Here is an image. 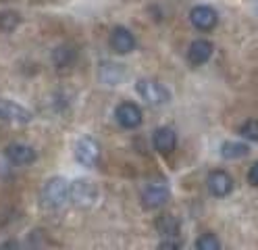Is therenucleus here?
Listing matches in <instances>:
<instances>
[{
    "label": "nucleus",
    "mask_w": 258,
    "mask_h": 250,
    "mask_svg": "<svg viewBox=\"0 0 258 250\" xmlns=\"http://www.w3.org/2000/svg\"><path fill=\"white\" fill-rule=\"evenodd\" d=\"M108 44L117 55H127V53H132V50L136 48V38L127 27H115L110 31Z\"/></svg>",
    "instance_id": "nucleus-10"
},
{
    "label": "nucleus",
    "mask_w": 258,
    "mask_h": 250,
    "mask_svg": "<svg viewBox=\"0 0 258 250\" xmlns=\"http://www.w3.org/2000/svg\"><path fill=\"white\" fill-rule=\"evenodd\" d=\"M5 155L13 165H31L38 159L36 150L27 144H11L5 148Z\"/></svg>",
    "instance_id": "nucleus-12"
},
{
    "label": "nucleus",
    "mask_w": 258,
    "mask_h": 250,
    "mask_svg": "<svg viewBox=\"0 0 258 250\" xmlns=\"http://www.w3.org/2000/svg\"><path fill=\"white\" fill-rule=\"evenodd\" d=\"M196 248L198 250H219L221 242L215 233H202V236L196 240Z\"/></svg>",
    "instance_id": "nucleus-19"
},
{
    "label": "nucleus",
    "mask_w": 258,
    "mask_h": 250,
    "mask_svg": "<svg viewBox=\"0 0 258 250\" xmlns=\"http://www.w3.org/2000/svg\"><path fill=\"white\" fill-rule=\"evenodd\" d=\"M154 225L163 238H177L179 236V229H181V223L175 215H160Z\"/></svg>",
    "instance_id": "nucleus-15"
},
{
    "label": "nucleus",
    "mask_w": 258,
    "mask_h": 250,
    "mask_svg": "<svg viewBox=\"0 0 258 250\" xmlns=\"http://www.w3.org/2000/svg\"><path fill=\"white\" fill-rule=\"evenodd\" d=\"M239 136L250 142H258V119H248L239 127Z\"/></svg>",
    "instance_id": "nucleus-20"
},
{
    "label": "nucleus",
    "mask_w": 258,
    "mask_h": 250,
    "mask_svg": "<svg viewBox=\"0 0 258 250\" xmlns=\"http://www.w3.org/2000/svg\"><path fill=\"white\" fill-rule=\"evenodd\" d=\"M169 196H171V192L167 188V183L154 181V183H150V186L142 192V205L146 209H150V211H154V209L165 207Z\"/></svg>",
    "instance_id": "nucleus-6"
},
{
    "label": "nucleus",
    "mask_w": 258,
    "mask_h": 250,
    "mask_svg": "<svg viewBox=\"0 0 258 250\" xmlns=\"http://www.w3.org/2000/svg\"><path fill=\"white\" fill-rule=\"evenodd\" d=\"M115 117L119 125L125 129H136L142 125V109L134 103H121L115 111Z\"/></svg>",
    "instance_id": "nucleus-9"
},
{
    "label": "nucleus",
    "mask_w": 258,
    "mask_h": 250,
    "mask_svg": "<svg viewBox=\"0 0 258 250\" xmlns=\"http://www.w3.org/2000/svg\"><path fill=\"white\" fill-rule=\"evenodd\" d=\"M206 188L213 196L217 198H225L233 192V177L223 171V169H217V171H211L206 177Z\"/></svg>",
    "instance_id": "nucleus-5"
},
{
    "label": "nucleus",
    "mask_w": 258,
    "mask_h": 250,
    "mask_svg": "<svg viewBox=\"0 0 258 250\" xmlns=\"http://www.w3.org/2000/svg\"><path fill=\"white\" fill-rule=\"evenodd\" d=\"M96 198H98V190L90 179H75L69 183V200L75 207L88 209L96 203Z\"/></svg>",
    "instance_id": "nucleus-3"
},
{
    "label": "nucleus",
    "mask_w": 258,
    "mask_h": 250,
    "mask_svg": "<svg viewBox=\"0 0 258 250\" xmlns=\"http://www.w3.org/2000/svg\"><path fill=\"white\" fill-rule=\"evenodd\" d=\"M248 181L252 183V186L258 188V161L254 165H250V169H248Z\"/></svg>",
    "instance_id": "nucleus-22"
},
{
    "label": "nucleus",
    "mask_w": 258,
    "mask_h": 250,
    "mask_svg": "<svg viewBox=\"0 0 258 250\" xmlns=\"http://www.w3.org/2000/svg\"><path fill=\"white\" fill-rule=\"evenodd\" d=\"M136 92L142 96V100H146L152 107H163L171 100V92L154 79H140L136 83Z\"/></svg>",
    "instance_id": "nucleus-2"
},
{
    "label": "nucleus",
    "mask_w": 258,
    "mask_h": 250,
    "mask_svg": "<svg viewBox=\"0 0 258 250\" xmlns=\"http://www.w3.org/2000/svg\"><path fill=\"white\" fill-rule=\"evenodd\" d=\"M0 119L11 121V123H29L34 119V115H31V111H27L25 107L13 103V100L0 98Z\"/></svg>",
    "instance_id": "nucleus-8"
},
{
    "label": "nucleus",
    "mask_w": 258,
    "mask_h": 250,
    "mask_svg": "<svg viewBox=\"0 0 258 250\" xmlns=\"http://www.w3.org/2000/svg\"><path fill=\"white\" fill-rule=\"evenodd\" d=\"M158 248L160 250H177V248H181V242L177 238H167V240H163L158 244Z\"/></svg>",
    "instance_id": "nucleus-21"
},
{
    "label": "nucleus",
    "mask_w": 258,
    "mask_h": 250,
    "mask_svg": "<svg viewBox=\"0 0 258 250\" xmlns=\"http://www.w3.org/2000/svg\"><path fill=\"white\" fill-rule=\"evenodd\" d=\"M77 61V50L71 44H60L52 50V63L56 69H67Z\"/></svg>",
    "instance_id": "nucleus-14"
},
{
    "label": "nucleus",
    "mask_w": 258,
    "mask_h": 250,
    "mask_svg": "<svg viewBox=\"0 0 258 250\" xmlns=\"http://www.w3.org/2000/svg\"><path fill=\"white\" fill-rule=\"evenodd\" d=\"M213 50H215L213 42H208V40H204V38L194 40V42L189 44V48H187V61H189L191 65H204L208 59L213 57Z\"/></svg>",
    "instance_id": "nucleus-13"
},
{
    "label": "nucleus",
    "mask_w": 258,
    "mask_h": 250,
    "mask_svg": "<svg viewBox=\"0 0 258 250\" xmlns=\"http://www.w3.org/2000/svg\"><path fill=\"white\" fill-rule=\"evenodd\" d=\"M152 146L160 155H171L177 146V133L171 127H158L152 133Z\"/></svg>",
    "instance_id": "nucleus-11"
},
{
    "label": "nucleus",
    "mask_w": 258,
    "mask_h": 250,
    "mask_svg": "<svg viewBox=\"0 0 258 250\" xmlns=\"http://www.w3.org/2000/svg\"><path fill=\"white\" fill-rule=\"evenodd\" d=\"M100 77L108 83V86H117V83L125 77V69H123V65L102 63V65H100Z\"/></svg>",
    "instance_id": "nucleus-17"
},
{
    "label": "nucleus",
    "mask_w": 258,
    "mask_h": 250,
    "mask_svg": "<svg viewBox=\"0 0 258 250\" xmlns=\"http://www.w3.org/2000/svg\"><path fill=\"white\" fill-rule=\"evenodd\" d=\"M75 159L79 165L88 167V169H94L100 161V144L90 136L79 138L75 144Z\"/></svg>",
    "instance_id": "nucleus-4"
},
{
    "label": "nucleus",
    "mask_w": 258,
    "mask_h": 250,
    "mask_svg": "<svg viewBox=\"0 0 258 250\" xmlns=\"http://www.w3.org/2000/svg\"><path fill=\"white\" fill-rule=\"evenodd\" d=\"M250 155V148L244 142H223L221 146V157L227 161H237Z\"/></svg>",
    "instance_id": "nucleus-16"
},
{
    "label": "nucleus",
    "mask_w": 258,
    "mask_h": 250,
    "mask_svg": "<svg viewBox=\"0 0 258 250\" xmlns=\"http://www.w3.org/2000/svg\"><path fill=\"white\" fill-rule=\"evenodd\" d=\"M189 21L191 25L200 29V31H211L217 21H219V15L213 7H206V5H198V7H194L189 11Z\"/></svg>",
    "instance_id": "nucleus-7"
},
{
    "label": "nucleus",
    "mask_w": 258,
    "mask_h": 250,
    "mask_svg": "<svg viewBox=\"0 0 258 250\" xmlns=\"http://www.w3.org/2000/svg\"><path fill=\"white\" fill-rule=\"evenodd\" d=\"M19 23H21L19 13H15V11H3L0 13V31H13Z\"/></svg>",
    "instance_id": "nucleus-18"
},
{
    "label": "nucleus",
    "mask_w": 258,
    "mask_h": 250,
    "mask_svg": "<svg viewBox=\"0 0 258 250\" xmlns=\"http://www.w3.org/2000/svg\"><path fill=\"white\" fill-rule=\"evenodd\" d=\"M40 200L44 209H58L69 200V183L62 177H52L44 183L40 192Z\"/></svg>",
    "instance_id": "nucleus-1"
},
{
    "label": "nucleus",
    "mask_w": 258,
    "mask_h": 250,
    "mask_svg": "<svg viewBox=\"0 0 258 250\" xmlns=\"http://www.w3.org/2000/svg\"><path fill=\"white\" fill-rule=\"evenodd\" d=\"M254 9H256V13H258V0H254Z\"/></svg>",
    "instance_id": "nucleus-23"
}]
</instances>
